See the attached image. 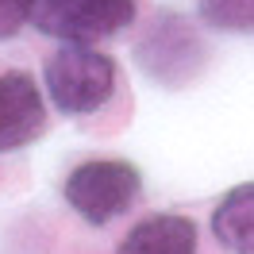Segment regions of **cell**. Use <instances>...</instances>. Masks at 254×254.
Masks as SVG:
<instances>
[{
    "label": "cell",
    "mask_w": 254,
    "mask_h": 254,
    "mask_svg": "<svg viewBox=\"0 0 254 254\" xmlns=\"http://www.w3.org/2000/svg\"><path fill=\"white\" fill-rule=\"evenodd\" d=\"M200 19L216 31L254 35V0H196Z\"/></svg>",
    "instance_id": "ba28073f"
},
{
    "label": "cell",
    "mask_w": 254,
    "mask_h": 254,
    "mask_svg": "<svg viewBox=\"0 0 254 254\" xmlns=\"http://www.w3.org/2000/svg\"><path fill=\"white\" fill-rule=\"evenodd\" d=\"M43 81L62 116H89L116 93V62L96 47H58L43 65Z\"/></svg>",
    "instance_id": "6da1fadb"
},
{
    "label": "cell",
    "mask_w": 254,
    "mask_h": 254,
    "mask_svg": "<svg viewBox=\"0 0 254 254\" xmlns=\"http://www.w3.org/2000/svg\"><path fill=\"white\" fill-rule=\"evenodd\" d=\"M135 19V0H35V31L62 47H93L96 39L120 35Z\"/></svg>",
    "instance_id": "3957f363"
},
{
    "label": "cell",
    "mask_w": 254,
    "mask_h": 254,
    "mask_svg": "<svg viewBox=\"0 0 254 254\" xmlns=\"http://www.w3.org/2000/svg\"><path fill=\"white\" fill-rule=\"evenodd\" d=\"M120 254H196V223L177 212L146 216L124 235Z\"/></svg>",
    "instance_id": "8992f818"
},
{
    "label": "cell",
    "mask_w": 254,
    "mask_h": 254,
    "mask_svg": "<svg viewBox=\"0 0 254 254\" xmlns=\"http://www.w3.org/2000/svg\"><path fill=\"white\" fill-rule=\"evenodd\" d=\"M139 192H143V177L124 158H89L73 166L62 181L65 204L93 227L120 220L139 200Z\"/></svg>",
    "instance_id": "7a4b0ae2"
},
{
    "label": "cell",
    "mask_w": 254,
    "mask_h": 254,
    "mask_svg": "<svg viewBox=\"0 0 254 254\" xmlns=\"http://www.w3.org/2000/svg\"><path fill=\"white\" fill-rule=\"evenodd\" d=\"M212 231L231 254H254V181L235 185L212 212Z\"/></svg>",
    "instance_id": "52a82bcc"
},
{
    "label": "cell",
    "mask_w": 254,
    "mask_h": 254,
    "mask_svg": "<svg viewBox=\"0 0 254 254\" xmlns=\"http://www.w3.org/2000/svg\"><path fill=\"white\" fill-rule=\"evenodd\" d=\"M139 65L146 69V77L158 85H185L204 69L208 50L200 43V35L192 31L181 16H162L146 39L135 50Z\"/></svg>",
    "instance_id": "277c9868"
},
{
    "label": "cell",
    "mask_w": 254,
    "mask_h": 254,
    "mask_svg": "<svg viewBox=\"0 0 254 254\" xmlns=\"http://www.w3.org/2000/svg\"><path fill=\"white\" fill-rule=\"evenodd\" d=\"M47 127V100L35 85L31 73L23 69H4L0 73V154L19 150L35 143Z\"/></svg>",
    "instance_id": "5b68a950"
},
{
    "label": "cell",
    "mask_w": 254,
    "mask_h": 254,
    "mask_svg": "<svg viewBox=\"0 0 254 254\" xmlns=\"http://www.w3.org/2000/svg\"><path fill=\"white\" fill-rule=\"evenodd\" d=\"M35 0H0V39H12L19 27L31 23Z\"/></svg>",
    "instance_id": "9c48e42d"
}]
</instances>
